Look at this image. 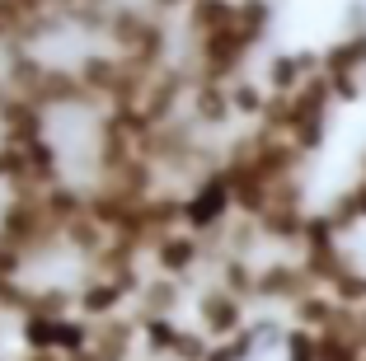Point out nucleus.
<instances>
[{"label":"nucleus","mask_w":366,"mask_h":361,"mask_svg":"<svg viewBox=\"0 0 366 361\" xmlns=\"http://www.w3.org/2000/svg\"><path fill=\"white\" fill-rule=\"evenodd\" d=\"M19 179H24V146L0 141V183H5V188H14Z\"/></svg>","instance_id":"obj_2"},{"label":"nucleus","mask_w":366,"mask_h":361,"mask_svg":"<svg viewBox=\"0 0 366 361\" xmlns=\"http://www.w3.org/2000/svg\"><path fill=\"white\" fill-rule=\"evenodd\" d=\"M362 179H366V164H362Z\"/></svg>","instance_id":"obj_3"},{"label":"nucleus","mask_w":366,"mask_h":361,"mask_svg":"<svg viewBox=\"0 0 366 361\" xmlns=\"http://www.w3.org/2000/svg\"><path fill=\"white\" fill-rule=\"evenodd\" d=\"M202 329H207V338H212V342L239 333V329H244V300L216 282V287L202 296Z\"/></svg>","instance_id":"obj_1"}]
</instances>
